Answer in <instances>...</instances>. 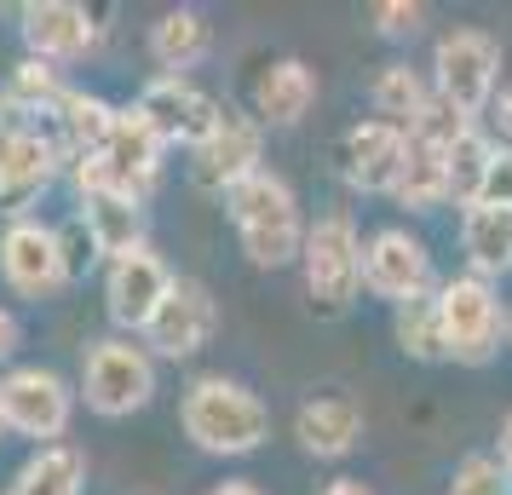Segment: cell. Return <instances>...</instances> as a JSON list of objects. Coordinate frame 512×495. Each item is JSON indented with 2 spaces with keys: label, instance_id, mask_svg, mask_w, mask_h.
<instances>
[{
  "label": "cell",
  "instance_id": "cell-12",
  "mask_svg": "<svg viewBox=\"0 0 512 495\" xmlns=\"http://www.w3.org/2000/svg\"><path fill=\"white\" fill-rule=\"evenodd\" d=\"M334 162H340V179L351 190H363V196H392L397 179H403V162H409V133L392 127V121H357L346 127V139L334 150Z\"/></svg>",
  "mask_w": 512,
  "mask_h": 495
},
{
  "label": "cell",
  "instance_id": "cell-16",
  "mask_svg": "<svg viewBox=\"0 0 512 495\" xmlns=\"http://www.w3.org/2000/svg\"><path fill=\"white\" fill-rule=\"evenodd\" d=\"M58 173H64V156H58L52 133H41V127H12L0 139V213L24 219V208Z\"/></svg>",
  "mask_w": 512,
  "mask_h": 495
},
{
  "label": "cell",
  "instance_id": "cell-8",
  "mask_svg": "<svg viewBox=\"0 0 512 495\" xmlns=\"http://www.w3.org/2000/svg\"><path fill=\"white\" fill-rule=\"evenodd\" d=\"M259 167H265V127L242 110H225L219 127L190 150V185L208 190V196H231Z\"/></svg>",
  "mask_w": 512,
  "mask_h": 495
},
{
  "label": "cell",
  "instance_id": "cell-26",
  "mask_svg": "<svg viewBox=\"0 0 512 495\" xmlns=\"http://www.w3.org/2000/svg\"><path fill=\"white\" fill-rule=\"evenodd\" d=\"M409 213H432L449 202V150H432V144L409 139V162H403V179L392 190Z\"/></svg>",
  "mask_w": 512,
  "mask_h": 495
},
{
  "label": "cell",
  "instance_id": "cell-27",
  "mask_svg": "<svg viewBox=\"0 0 512 495\" xmlns=\"http://www.w3.org/2000/svg\"><path fill=\"white\" fill-rule=\"evenodd\" d=\"M495 150H501V144L489 139L484 127H472V133H461V139L449 144V202H455L461 213L484 202V185H489V162H495Z\"/></svg>",
  "mask_w": 512,
  "mask_h": 495
},
{
  "label": "cell",
  "instance_id": "cell-30",
  "mask_svg": "<svg viewBox=\"0 0 512 495\" xmlns=\"http://www.w3.org/2000/svg\"><path fill=\"white\" fill-rule=\"evenodd\" d=\"M449 495H512V472L501 467V455H466L449 478Z\"/></svg>",
  "mask_w": 512,
  "mask_h": 495
},
{
  "label": "cell",
  "instance_id": "cell-9",
  "mask_svg": "<svg viewBox=\"0 0 512 495\" xmlns=\"http://www.w3.org/2000/svg\"><path fill=\"white\" fill-rule=\"evenodd\" d=\"M0 392H6V426L18 432V438H35V444H64V432H70V415H75V392L64 375H52V369H12V375H0Z\"/></svg>",
  "mask_w": 512,
  "mask_h": 495
},
{
  "label": "cell",
  "instance_id": "cell-34",
  "mask_svg": "<svg viewBox=\"0 0 512 495\" xmlns=\"http://www.w3.org/2000/svg\"><path fill=\"white\" fill-rule=\"evenodd\" d=\"M18 340H24V329H18V317H12V311L0 306V363H6V357L18 352Z\"/></svg>",
  "mask_w": 512,
  "mask_h": 495
},
{
  "label": "cell",
  "instance_id": "cell-40",
  "mask_svg": "<svg viewBox=\"0 0 512 495\" xmlns=\"http://www.w3.org/2000/svg\"><path fill=\"white\" fill-rule=\"evenodd\" d=\"M0 432H12V426H6V392H0Z\"/></svg>",
  "mask_w": 512,
  "mask_h": 495
},
{
  "label": "cell",
  "instance_id": "cell-4",
  "mask_svg": "<svg viewBox=\"0 0 512 495\" xmlns=\"http://www.w3.org/2000/svg\"><path fill=\"white\" fill-rule=\"evenodd\" d=\"M495 81H501V41L489 29L461 24L449 35H438V47H432V93L449 110L478 121L495 104Z\"/></svg>",
  "mask_w": 512,
  "mask_h": 495
},
{
  "label": "cell",
  "instance_id": "cell-17",
  "mask_svg": "<svg viewBox=\"0 0 512 495\" xmlns=\"http://www.w3.org/2000/svg\"><path fill=\"white\" fill-rule=\"evenodd\" d=\"M162 156H167V139L139 116V104H127L116 116V133L104 144V167H110V185L127 190V196H150L156 179H162Z\"/></svg>",
  "mask_w": 512,
  "mask_h": 495
},
{
  "label": "cell",
  "instance_id": "cell-13",
  "mask_svg": "<svg viewBox=\"0 0 512 495\" xmlns=\"http://www.w3.org/2000/svg\"><path fill=\"white\" fill-rule=\"evenodd\" d=\"M139 116L150 121L167 144H185V150H196V144L219 127L225 104H219L213 93H202L190 75H156V81L139 93Z\"/></svg>",
  "mask_w": 512,
  "mask_h": 495
},
{
  "label": "cell",
  "instance_id": "cell-41",
  "mask_svg": "<svg viewBox=\"0 0 512 495\" xmlns=\"http://www.w3.org/2000/svg\"><path fill=\"white\" fill-rule=\"evenodd\" d=\"M507 340H512V311H507Z\"/></svg>",
  "mask_w": 512,
  "mask_h": 495
},
{
  "label": "cell",
  "instance_id": "cell-6",
  "mask_svg": "<svg viewBox=\"0 0 512 495\" xmlns=\"http://www.w3.org/2000/svg\"><path fill=\"white\" fill-rule=\"evenodd\" d=\"M438 323H443V352L455 363H466V369H484L489 357L501 352V340H507L501 294H495V283L472 277V271L438 283Z\"/></svg>",
  "mask_w": 512,
  "mask_h": 495
},
{
  "label": "cell",
  "instance_id": "cell-20",
  "mask_svg": "<svg viewBox=\"0 0 512 495\" xmlns=\"http://www.w3.org/2000/svg\"><path fill=\"white\" fill-rule=\"evenodd\" d=\"M75 213H81V225H87V236L98 242L104 260H121V254H133V248H150V242H144L150 213H144V202L127 196V190H93V196H81Z\"/></svg>",
  "mask_w": 512,
  "mask_h": 495
},
{
  "label": "cell",
  "instance_id": "cell-22",
  "mask_svg": "<svg viewBox=\"0 0 512 495\" xmlns=\"http://www.w3.org/2000/svg\"><path fill=\"white\" fill-rule=\"evenodd\" d=\"M461 254H466V271L472 277H507L512 271V208H466L461 213Z\"/></svg>",
  "mask_w": 512,
  "mask_h": 495
},
{
  "label": "cell",
  "instance_id": "cell-36",
  "mask_svg": "<svg viewBox=\"0 0 512 495\" xmlns=\"http://www.w3.org/2000/svg\"><path fill=\"white\" fill-rule=\"evenodd\" d=\"M323 495H374V490L363 484V478H328Z\"/></svg>",
  "mask_w": 512,
  "mask_h": 495
},
{
  "label": "cell",
  "instance_id": "cell-18",
  "mask_svg": "<svg viewBox=\"0 0 512 495\" xmlns=\"http://www.w3.org/2000/svg\"><path fill=\"white\" fill-rule=\"evenodd\" d=\"M294 438L317 461H346L351 449L363 444V403L351 398V392H317V398H305L300 415H294Z\"/></svg>",
  "mask_w": 512,
  "mask_h": 495
},
{
  "label": "cell",
  "instance_id": "cell-32",
  "mask_svg": "<svg viewBox=\"0 0 512 495\" xmlns=\"http://www.w3.org/2000/svg\"><path fill=\"white\" fill-rule=\"evenodd\" d=\"M58 236H64V260H70V283L75 277H87L104 254H98V242L87 236V225H81V213H75L70 225H58Z\"/></svg>",
  "mask_w": 512,
  "mask_h": 495
},
{
  "label": "cell",
  "instance_id": "cell-19",
  "mask_svg": "<svg viewBox=\"0 0 512 495\" xmlns=\"http://www.w3.org/2000/svg\"><path fill=\"white\" fill-rule=\"evenodd\" d=\"M116 116L121 110L98 93H70L52 110L47 133H52V144H58V156H64V173H70L75 162H87V156H104V144L116 133Z\"/></svg>",
  "mask_w": 512,
  "mask_h": 495
},
{
  "label": "cell",
  "instance_id": "cell-24",
  "mask_svg": "<svg viewBox=\"0 0 512 495\" xmlns=\"http://www.w3.org/2000/svg\"><path fill=\"white\" fill-rule=\"evenodd\" d=\"M369 98H374V116L409 133V127L432 110V98H438V93H432V75H420L415 64H380Z\"/></svg>",
  "mask_w": 512,
  "mask_h": 495
},
{
  "label": "cell",
  "instance_id": "cell-38",
  "mask_svg": "<svg viewBox=\"0 0 512 495\" xmlns=\"http://www.w3.org/2000/svg\"><path fill=\"white\" fill-rule=\"evenodd\" d=\"M501 467L512 472V415H507V421H501Z\"/></svg>",
  "mask_w": 512,
  "mask_h": 495
},
{
  "label": "cell",
  "instance_id": "cell-3",
  "mask_svg": "<svg viewBox=\"0 0 512 495\" xmlns=\"http://www.w3.org/2000/svg\"><path fill=\"white\" fill-rule=\"evenodd\" d=\"M300 271H305V294H311V306L323 317L351 311V300L363 294V236L351 225V213L334 208L305 231Z\"/></svg>",
  "mask_w": 512,
  "mask_h": 495
},
{
  "label": "cell",
  "instance_id": "cell-10",
  "mask_svg": "<svg viewBox=\"0 0 512 495\" xmlns=\"http://www.w3.org/2000/svg\"><path fill=\"white\" fill-rule=\"evenodd\" d=\"M363 288L380 294V300H392V306H409L420 294H432L438 277H432L426 242H420L415 231H403V225L374 231L369 242H363Z\"/></svg>",
  "mask_w": 512,
  "mask_h": 495
},
{
  "label": "cell",
  "instance_id": "cell-1",
  "mask_svg": "<svg viewBox=\"0 0 512 495\" xmlns=\"http://www.w3.org/2000/svg\"><path fill=\"white\" fill-rule=\"evenodd\" d=\"M225 213H231V225H236L242 254L259 271H282V265H294L305 254V231L311 225H305V213H300V196L271 167H259L254 179H242L225 196Z\"/></svg>",
  "mask_w": 512,
  "mask_h": 495
},
{
  "label": "cell",
  "instance_id": "cell-29",
  "mask_svg": "<svg viewBox=\"0 0 512 495\" xmlns=\"http://www.w3.org/2000/svg\"><path fill=\"white\" fill-rule=\"evenodd\" d=\"M392 334H397V346H403V357H415V363H443L449 352H443V323H438V288L420 294V300H409V306H397Z\"/></svg>",
  "mask_w": 512,
  "mask_h": 495
},
{
  "label": "cell",
  "instance_id": "cell-7",
  "mask_svg": "<svg viewBox=\"0 0 512 495\" xmlns=\"http://www.w3.org/2000/svg\"><path fill=\"white\" fill-rule=\"evenodd\" d=\"M0 277L24 300H52L58 288L70 283V260H64L58 225H41L29 213L24 219H6V231H0Z\"/></svg>",
  "mask_w": 512,
  "mask_h": 495
},
{
  "label": "cell",
  "instance_id": "cell-35",
  "mask_svg": "<svg viewBox=\"0 0 512 495\" xmlns=\"http://www.w3.org/2000/svg\"><path fill=\"white\" fill-rule=\"evenodd\" d=\"M495 127H501V139L512 144V87H501V98H495Z\"/></svg>",
  "mask_w": 512,
  "mask_h": 495
},
{
  "label": "cell",
  "instance_id": "cell-5",
  "mask_svg": "<svg viewBox=\"0 0 512 495\" xmlns=\"http://www.w3.org/2000/svg\"><path fill=\"white\" fill-rule=\"evenodd\" d=\"M81 398L104 421L139 415L144 403L156 398V357L144 352L139 340H127V334L93 340L87 357H81Z\"/></svg>",
  "mask_w": 512,
  "mask_h": 495
},
{
  "label": "cell",
  "instance_id": "cell-21",
  "mask_svg": "<svg viewBox=\"0 0 512 495\" xmlns=\"http://www.w3.org/2000/svg\"><path fill=\"white\" fill-rule=\"evenodd\" d=\"M317 104V70L300 58H277L265 64L254 81V121L259 127H294L305 121V110Z\"/></svg>",
  "mask_w": 512,
  "mask_h": 495
},
{
  "label": "cell",
  "instance_id": "cell-33",
  "mask_svg": "<svg viewBox=\"0 0 512 495\" xmlns=\"http://www.w3.org/2000/svg\"><path fill=\"white\" fill-rule=\"evenodd\" d=\"M484 208H512V144H501V150H495V162H489Z\"/></svg>",
  "mask_w": 512,
  "mask_h": 495
},
{
  "label": "cell",
  "instance_id": "cell-31",
  "mask_svg": "<svg viewBox=\"0 0 512 495\" xmlns=\"http://www.w3.org/2000/svg\"><path fill=\"white\" fill-rule=\"evenodd\" d=\"M369 18L386 41H415L420 24H426V6H420V0H374Z\"/></svg>",
  "mask_w": 512,
  "mask_h": 495
},
{
  "label": "cell",
  "instance_id": "cell-15",
  "mask_svg": "<svg viewBox=\"0 0 512 495\" xmlns=\"http://www.w3.org/2000/svg\"><path fill=\"white\" fill-rule=\"evenodd\" d=\"M24 24V52L29 58H41V64H81L87 52L98 47V18L87 6H75V0H29L24 12H18Z\"/></svg>",
  "mask_w": 512,
  "mask_h": 495
},
{
  "label": "cell",
  "instance_id": "cell-2",
  "mask_svg": "<svg viewBox=\"0 0 512 495\" xmlns=\"http://www.w3.org/2000/svg\"><path fill=\"white\" fill-rule=\"evenodd\" d=\"M179 426L202 455H254L271 438V409L242 380L202 375L179 398Z\"/></svg>",
  "mask_w": 512,
  "mask_h": 495
},
{
  "label": "cell",
  "instance_id": "cell-11",
  "mask_svg": "<svg viewBox=\"0 0 512 495\" xmlns=\"http://www.w3.org/2000/svg\"><path fill=\"white\" fill-rule=\"evenodd\" d=\"M173 271L156 248H133V254H121L110 260V277H104V311H110V323H116L127 340L133 334L150 329V317L162 311V300L173 294Z\"/></svg>",
  "mask_w": 512,
  "mask_h": 495
},
{
  "label": "cell",
  "instance_id": "cell-28",
  "mask_svg": "<svg viewBox=\"0 0 512 495\" xmlns=\"http://www.w3.org/2000/svg\"><path fill=\"white\" fill-rule=\"evenodd\" d=\"M6 110H24V116H52L64 98H70V87H64V70L58 64H41V58H24L18 70L6 75Z\"/></svg>",
  "mask_w": 512,
  "mask_h": 495
},
{
  "label": "cell",
  "instance_id": "cell-25",
  "mask_svg": "<svg viewBox=\"0 0 512 495\" xmlns=\"http://www.w3.org/2000/svg\"><path fill=\"white\" fill-rule=\"evenodd\" d=\"M81 484H87V455L75 444H47L12 472L6 495H81Z\"/></svg>",
  "mask_w": 512,
  "mask_h": 495
},
{
  "label": "cell",
  "instance_id": "cell-39",
  "mask_svg": "<svg viewBox=\"0 0 512 495\" xmlns=\"http://www.w3.org/2000/svg\"><path fill=\"white\" fill-rule=\"evenodd\" d=\"M12 133V110H6V98H0V139Z\"/></svg>",
  "mask_w": 512,
  "mask_h": 495
},
{
  "label": "cell",
  "instance_id": "cell-14",
  "mask_svg": "<svg viewBox=\"0 0 512 495\" xmlns=\"http://www.w3.org/2000/svg\"><path fill=\"white\" fill-rule=\"evenodd\" d=\"M213 329H219V306H213V294L196 283V277H179L173 294L162 300V311L150 317V329H144V352L179 363V357L202 352V346L213 340Z\"/></svg>",
  "mask_w": 512,
  "mask_h": 495
},
{
  "label": "cell",
  "instance_id": "cell-37",
  "mask_svg": "<svg viewBox=\"0 0 512 495\" xmlns=\"http://www.w3.org/2000/svg\"><path fill=\"white\" fill-rule=\"evenodd\" d=\"M208 495H265V490H259L254 478H225V484H213Z\"/></svg>",
  "mask_w": 512,
  "mask_h": 495
},
{
  "label": "cell",
  "instance_id": "cell-23",
  "mask_svg": "<svg viewBox=\"0 0 512 495\" xmlns=\"http://www.w3.org/2000/svg\"><path fill=\"white\" fill-rule=\"evenodd\" d=\"M208 52H213V24L196 6L162 12V18L150 24V58L162 64V75H190Z\"/></svg>",
  "mask_w": 512,
  "mask_h": 495
}]
</instances>
